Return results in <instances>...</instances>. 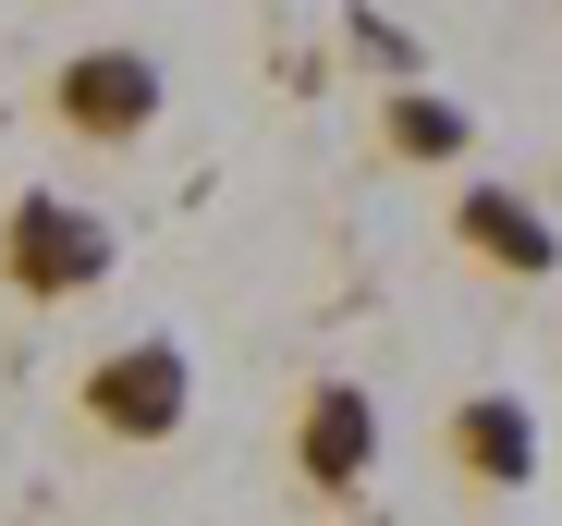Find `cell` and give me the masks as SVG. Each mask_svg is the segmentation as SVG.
Segmentation results:
<instances>
[{
	"instance_id": "1",
	"label": "cell",
	"mask_w": 562,
	"mask_h": 526,
	"mask_svg": "<svg viewBox=\"0 0 562 526\" xmlns=\"http://www.w3.org/2000/svg\"><path fill=\"white\" fill-rule=\"evenodd\" d=\"M111 282V221L86 197H13L0 209V294L25 306H74Z\"/></svg>"
},
{
	"instance_id": "2",
	"label": "cell",
	"mask_w": 562,
	"mask_h": 526,
	"mask_svg": "<svg viewBox=\"0 0 562 526\" xmlns=\"http://www.w3.org/2000/svg\"><path fill=\"white\" fill-rule=\"evenodd\" d=\"M74 404H86V428H99V441L147 454V441H171V428H183V404H196V368H183V343H171V331H135V343H111V356L74 380Z\"/></svg>"
},
{
	"instance_id": "3",
	"label": "cell",
	"mask_w": 562,
	"mask_h": 526,
	"mask_svg": "<svg viewBox=\"0 0 562 526\" xmlns=\"http://www.w3.org/2000/svg\"><path fill=\"white\" fill-rule=\"evenodd\" d=\"M159 61L147 49H74L61 74H49V123L74 135V147H135L147 123H159Z\"/></svg>"
},
{
	"instance_id": "4",
	"label": "cell",
	"mask_w": 562,
	"mask_h": 526,
	"mask_svg": "<svg viewBox=\"0 0 562 526\" xmlns=\"http://www.w3.org/2000/svg\"><path fill=\"white\" fill-rule=\"evenodd\" d=\"M367 466H380V404H367L355 380H306V404H294V478L330 502V490H367Z\"/></svg>"
},
{
	"instance_id": "5",
	"label": "cell",
	"mask_w": 562,
	"mask_h": 526,
	"mask_svg": "<svg viewBox=\"0 0 562 526\" xmlns=\"http://www.w3.org/2000/svg\"><path fill=\"white\" fill-rule=\"evenodd\" d=\"M440 454H452L464 490H526V478H538V416H526L514 392H464V404L440 416Z\"/></svg>"
},
{
	"instance_id": "6",
	"label": "cell",
	"mask_w": 562,
	"mask_h": 526,
	"mask_svg": "<svg viewBox=\"0 0 562 526\" xmlns=\"http://www.w3.org/2000/svg\"><path fill=\"white\" fill-rule=\"evenodd\" d=\"M452 245L490 257L502 282H550V270H562V233H550L538 197H514V184H464V197H452Z\"/></svg>"
},
{
	"instance_id": "7",
	"label": "cell",
	"mask_w": 562,
	"mask_h": 526,
	"mask_svg": "<svg viewBox=\"0 0 562 526\" xmlns=\"http://www.w3.org/2000/svg\"><path fill=\"white\" fill-rule=\"evenodd\" d=\"M380 147L416 159V171H428V159H464V111L428 99V86H392V99H380Z\"/></svg>"
}]
</instances>
